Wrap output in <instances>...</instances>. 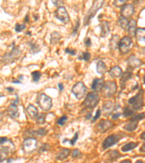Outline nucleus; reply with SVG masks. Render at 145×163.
Listing matches in <instances>:
<instances>
[{
  "label": "nucleus",
  "mask_w": 145,
  "mask_h": 163,
  "mask_svg": "<svg viewBox=\"0 0 145 163\" xmlns=\"http://www.w3.org/2000/svg\"><path fill=\"white\" fill-rule=\"evenodd\" d=\"M104 3V1H100V0H99V1H94L93 4H92V7H91L89 10L88 13H87L86 16L84 18L85 26L89 25L92 19L95 16V15L97 14V12L102 8Z\"/></svg>",
  "instance_id": "nucleus-1"
},
{
  "label": "nucleus",
  "mask_w": 145,
  "mask_h": 163,
  "mask_svg": "<svg viewBox=\"0 0 145 163\" xmlns=\"http://www.w3.org/2000/svg\"><path fill=\"white\" fill-rule=\"evenodd\" d=\"M99 101V96L96 92H91L88 94L86 97L84 101H83V106L87 109H94L98 104Z\"/></svg>",
  "instance_id": "nucleus-2"
},
{
  "label": "nucleus",
  "mask_w": 145,
  "mask_h": 163,
  "mask_svg": "<svg viewBox=\"0 0 145 163\" xmlns=\"http://www.w3.org/2000/svg\"><path fill=\"white\" fill-rule=\"evenodd\" d=\"M37 104L44 111H49L52 108V100L51 98L45 94H41L37 97Z\"/></svg>",
  "instance_id": "nucleus-3"
},
{
  "label": "nucleus",
  "mask_w": 145,
  "mask_h": 163,
  "mask_svg": "<svg viewBox=\"0 0 145 163\" xmlns=\"http://www.w3.org/2000/svg\"><path fill=\"white\" fill-rule=\"evenodd\" d=\"M133 47L132 38L130 36H125L120 39L119 44H118V48L119 49L120 52L122 54H127L131 50Z\"/></svg>",
  "instance_id": "nucleus-4"
},
{
  "label": "nucleus",
  "mask_w": 145,
  "mask_h": 163,
  "mask_svg": "<svg viewBox=\"0 0 145 163\" xmlns=\"http://www.w3.org/2000/svg\"><path fill=\"white\" fill-rule=\"evenodd\" d=\"M101 92L104 97H111L117 92V84L114 81L104 82Z\"/></svg>",
  "instance_id": "nucleus-5"
},
{
  "label": "nucleus",
  "mask_w": 145,
  "mask_h": 163,
  "mask_svg": "<svg viewBox=\"0 0 145 163\" xmlns=\"http://www.w3.org/2000/svg\"><path fill=\"white\" fill-rule=\"evenodd\" d=\"M143 91L139 92L137 95L128 99V103L129 104L132 105V107L134 110H138L141 109L144 104V98H143Z\"/></svg>",
  "instance_id": "nucleus-6"
},
{
  "label": "nucleus",
  "mask_w": 145,
  "mask_h": 163,
  "mask_svg": "<svg viewBox=\"0 0 145 163\" xmlns=\"http://www.w3.org/2000/svg\"><path fill=\"white\" fill-rule=\"evenodd\" d=\"M86 91V86L84 85V83H82V82H78L73 86L71 92L73 95L76 96V99H81L84 96Z\"/></svg>",
  "instance_id": "nucleus-7"
},
{
  "label": "nucleus",
  "mask_w": 145,
  "mask_h": 163,
  "mask_svg": "<svg viewBox=\"0 0 145 163\" xmlns=\"http://www.w3.org/2000/svg\"><path fill=\"white\" fill-rule=\"evenodd\" d=\"M13 49H12L11 52L10 53L6 54L5 55L4 58H3V60L5 63H13L15 62L16 59L19 58V57L21 54V52L19 50L17 47H15V44H13Z\"/></svg>",
  "instance_id": "nucleus-8"
},
{
  "label": "nucleus",
  "mask_w": 145,
  "mask_h": 163,
  "mask_svg": "<svg viewBox=\"0 0 145 163\" xmlns=\"http://www.w3.org/2000/svg\"><path fill=\"white\" fill-rule=\"evenodd\" d=\"M122 138L123 136H120V134H112L110 136H108L102 143L103 149H107L110 147L114 146L117 143L119 142Z\"/></svg>",
  "instance_id": "nucleus-9"
},
{
  "label": "nucleus",
  "mask_w": 145,
  "mask_h": 163,
  "mask_svg": "<svg viewBox=\"0 0 145 163\" xmlns=\"http://www.w3.org/2000/svg\"><path fill=\"white\" fill-rule=\"evenodd\" d=\"M37 148V141L36 138H29L26 139L23 143V150L26 154L31 153Z\"/></svg>",
  "instance_id": "nucleus-10"
},
{
  "label": "nucleus",
  "mask_w": 145,
  "mask_h": 163,
  "mask_svg": "<svg viewBox=\"0 0 145 163\" xmlns=\"http://www.w3.org/2000/svg\"><path fill=\"white\" fill-rule=\"evenodd\" d=\"M55 16L56 18H57L59 20L64 23H68L70 20L68 13L66 9L62 6L57 8V10L55 12Z\"/></svg>",
  "instance_id": "nucleus-11"
},
{
  "label": "nucleus",
  "mask_w": 145,
  "mask_h": 163,
  "mask_svg": "<svg viewBox=\"0 0 145 163\" xmlns=\"http://www.w3.org/2000/svg\"><path fill=\"white\" fill-rule=\"evenodd\" d=\"M134 13V7L133 5L131 4H125L121 7V10H120V15L121 17H125L128 19V17H131Z\"/></svg>",
  "instance_id": "nucleus-12"
},
{
  "label": "nucleus",
  "mask_w": 145,
  "mask_h": 163,
  "mask_svg": "<svg viewBox=\"0 0 145 163\" xmlns=\"http://www.w3.org/2000/svg\"><path fill=\"white\" fill-rule=\"evenodd\" d=\"M127 64H128V68L133 70L140 67L142 65V61L136 57L134 55H131V57H129L128 60H127Z\"/></svg>",
  "instance_id": "nucleus-13"
},
{
  "label": "nucleus",
  "mask_w": 145,
  "mask_h": 163,
  "mask_svg": "<svg viewBox=\"0 0 145 163\" xmlns=\"http://www.w3.org/2000/svg\"><path fill=\"white\" fill-rule=\"evenodd\" d=\"M113 126V123L108 120H102L97 125V128L101 133H104Z\"/></svg>",
  "instance_id": "nucleus-14"
},
{
  "label": "nucleus",
  "mask_w": 145,
  "mask_h": 163,
  "mask_svg": "<svg viewBox=\"0 0 145 163\" xmlns=\"http://www.w3.org/2000/svg\"><path fill=\"white\" fill-rule=\"evenodd\" d=\"M18 101V99H16L15 101H13V103L10 105L8 108V114L10 115L12 117L15 118V117H17L19 116V112H18V108H17V103Z\"/></svg>",
  "instance_id": "nucleus-15"
},
{
  "label": "nucleus",
  "mask_w": 145,
  "mask_h": 163,
  "mask_svg": "<svg viewBox=\"0 0 145 163\" xmlns=\"http://www.w3.org/2000/svg\"><path fill=\"white\" fill-rule=\"evenodd\" d=\"M104 79L103 78H95L93 80L92 84V89L94 91L97 92H100L102 90L103 86H104Z\"/></svg>",
  "instance_id": "nucleus-16"
},
{
  "label": "nucleus",
  "mask_w": 145,
  "mask_h": 163,
  "mask_svg": "<svg viewBox=\"0 0 145 163\" xmlns=\"http://www.w3.org/2000/svg\"><path fill=\"white\" fill-rule=\"evenodd\" d=\"M70 154H71V150H70L69 149L62 148L61 149L60 152H59V153L57 154L56 159H57V160L60 161L65 160V159H67L68 157Z\"/></svg>",
  "instance_id": "nucleus-17"
},
{
  "label": "nucleus",
  "mask_w": 145,
  "mask_h": 163,
  "mask_svg": "<svg viewBox=\"0 0 145 163\" xmlns=\"http://www.w3.org/2000/svg\"><path fill=\"white\" fill-rule=\"evenodd\" d=\"M101 28V36L102 37H105L108 34H110V24L109 22L104 20L102 21L100 24Z\"/></svg>",
  "instance_id": "nucleus-18"
},
{
  "label": "nucleus",
  "mask_w": 145,
  "mask_h": 163,
  "mask_svg": "<svg viewBox=\"0 0 145 163\" xmlns=\"http://www.w3.org/2000/svg\"><path fill=\"white\" fill-rule=\"evenodd\" d=\"M120 41V38L118 35H114L113 36L110 40V50L111 51H115L118 48V44H119Z\"/></svg>",
  "instance_id": "nucleus-19"
},
{
  "label": "nucleus",
  "mask_w": 145,
  "mask_h": 163,
  "mask_svg": "<svg viewBox=\"0 0 145 163\" xmlns=\"http://www.w3.org/2000/svg\"><path fill=\"white\" fill-rule=\"evenodd\" d=\"M26 113H27L29 117L31 119L36 118V117L38 115V110L36 107L34 106L33 104H29L28 107L26 108Z\"/></svg>",
  "instance_id": "nucleus-20"
},
{
  "label": "nucleus",
  "mask_w": 145,
  "mask_h": 163,
  "mask_svg": "<svg viewBox=\"0 0 145 163\" xmlns=\"http://www.w3.org/2000/svg\"><path fill=\"white\" fill-rule=\"evenodd\" d=\"M114 110V104L111 101H106L103 104V112L104 115H109Z\"/></svg>",
  "instance_id": "nucleus-21"
},
{
  "label": "nucleus",
  "mask_w": 145,
  "mask_h": 163,
  "mask_svg": "<svg viewBox=\"0 0 145 163\" xmlns=\"http://www.w3.org/2000/svg\"><path fill=\"white\" fill-rule=\"evenodd\" d=\"M106 155L107 156V161L110 162H113V161L116 160L117 159L120 158V154L116 150L110 151L109 152H107V153L106 154Z\"/></svg>",
  "instance_id": "nucleus-22"
},
{
  "label": "nucleus",
  "mask_w": 145,
  "mask_h": 163,
  "mask_svg": "<svg viewBox=\"0 0 145 163\" xmlns=\"http://www.w3.org/2000/svg\"><path fill=\"white\" fill-rule=\"evenodd\" d=\"M127 29H128V32L131 36H135L136 31H137V22H136V20H131L129 21Z\"/></svg>",
  "instance_id": "nucleus-23"
},
{
  "label": "nucleus",
  "mask_w": 145,
  "mask_h": 163,
  "mask_svg": "<svg viewBox=\"0 0 145 163\" xmlns=\"http://www.w3.org/2000/svg\"><path fill=\"white\" fill-rule=\"evenodd\" d=\"M96 69H97V72L99 74L103 75L107 72V66H106L105 63L103 62V61L100 60L97 63Z\"/></svg>",
  "instance_id": "nucleus-24"
},
{
  "label": "nucleus",
  "mask_w": 145,
  "mask_h": 163,
  "mask_svg": "<svg viewBox=\"0 0 145 163\" xmlns=\"http://www.w3.org/2000/svg\"><path fill=\"white\" fill-rule=\"evenodd\" d=\"M135 36L137 37L138 41L140 43H144L145 39V29H138L135 33Z\"/></svg>",
  "instance_id": "nucleus-25"
},
{
  "label": "nucleus",
  "mask_w": 145,
  "mask_h": 163,
  "mask_svg": "<svg viewBox=\"0 0 145 163\" xmlns=\"http://www.w3.org/2000/svg\"><path fill=\"white\" fill-rule=\"evenodd\" d=\"M110 75L113 78H119L122 75V70L119 66H115L109 72Z\"/></svg>",
  "instance_id": "nucleus-26"
},
{
  "label": "nucleus",
  "mask_w": 145,
  "mask_h": 163,
  "mask_svg": "<svg viewBox=\"0 0 145 163\" xmlns=\"http://www.w3.org/2000/svg\"><path fill=\"white\" fill-rule=\"evenodd\" d=\"M138 126V121H135V120H130V122H128V124H126L123 127V128L125 131H128V132H132V131H135L137 129Z\"/></svg>",
  "instance_id": "nucleus-27"
},
{
  "label": "nucleus",
  "mask_w": 145,
  "mask_h": 163,
  "mask_svg": "<svg viewBox=\"0 0 145 163\" xmlns=\"http://www.w3.org/2000/svg\"><path fill=\"white\" fill-rule=\"evenodd\" d=\"M139 144V143H135V142H129L126 144H125L124 146L121 148V151L123 152H128L129 151L134 149L137 146V145Z\"/></svg>",
  "instance_id": "nucleus-28"
},
{
  "label": "nucleus",
  "mask_w": 145,
  "mask_h": 163,
  "mask_svg": "<svg viewBox=\"0 0 145 163\" xmlns=\"http://www.w3.org/2000/svg\"><path fill=\"white\" fill-rule=\"evenodd\" d=\"M61 37L62 36H61L60 33L57 32V31H54L51 34V36H50V42H51L52 44H56L60 41Z\"/></svg>",
  "instance_id": "nucleus-29"
},
{
  "label": "nucleus",
  "mask_w": 145,
  "mask_h": 163,
  "mask_svg": "<svg viewBox=\"0 0 145 163\" xmlns=\"http://www.w3.org/2000/svg\"><path fill=\"white\" fill-rule=\"evenodd\" d=\"M129 21L127 18H125V17L120 16L118 19V25H119L120 27L122 28L123 30H126L127 28H128Z\"/></svg>",
  "instance_id": "nucleus-30"
},
{
  "label": "nucleus",
  "mask_w": 145,
  "mask_h": 163,
  "mask_svg": "<svg viewBox=\"0 0 145 163\" xmlns=\"http://www.w3.org/2000/svg\"><path fill=\"white\" fill-rule=\"evenodd\" d=\"M46 120V115L44 113H38L37 116L36 117V123L38 125H42Z\"/></svg>",
  "instance_id": "nucleus-31"
},
{
  "label": "nucleus",
  "mask_w": 145,
  "mask_h": 163,
  "mask_svg": "<svg viewBox=\"0 0 145 163\" xmlns=\"http://www.w3.org/2000/svg\"><path fill=\"white\" fill-rule=\"evenodd\" d=\"M131 77H132L131 72L127 71V72H125V73H123V75H122V77H121V79H120V83H121L122 86H123V84L125 83L127 80L130 79Z\"/></svg>",
  "instance_id": "nucleus-32"
},
{
  "label": "nucleus",
  "mask_w": 145,
  "mask_h": 163,
  "mask_svg": "<svg viewBox=\"0 0 145 163\" xmlns=\"http://www.w3.org/2000/svg\"><path fill=\"white\" fill-rule=\"evenodd\" d=\"M41 73L39 71H34L31 73V77H32V80L34 83H37L41 78Z\"/></svg>",
  "instance_id": "nucleus-33"
},
{
  "label": "nucleus",
  "mask_w": 145,
  "mask_h": 163,
  "mask_svg": "<svg viewBox=\"0 0 145 163\" xmlns=\"http://www.w3.org/2000/svg\"><path fill=\"white\" fill-rule=\"evenodd\" d=\"M30 48H31V54H36L40 51V48L38 47L36 43H30Z\"/></svg>",
  "instance_id": "nucleus-34"
},
{
  "label": "nucleus",
  "mask_w": 145,
  "mask_h": 163,
  "mask_svg": "<svg viewBox=\"0 0 145 163\" xmlns=\"http://www.w3.org/2000/svg\"><path fill=\"white\" fill-rule=\"evenodd\" d=\"M133 114H134V111L131 110L129 108V107H126L124 109V112H123V116L125 117H128L132 116Z\"/></svg>",
  "instance_id": "nucleus-35"
},
{
  "label": "nucleus",
  "mask_w": 145,
  "mask_h": 163,
  "mask_svg": "<svg viewBox=\"0 0 145 163\" xmlns=\"http://www.w3.org/2000/svg\"><path fill=\"white\" fill-rule=\"evenodd\" d=\"M90 57H91L90 53H89L88 52H83V53H82V55L79 57L80 58L79 59H83V60L87 62V61L89 60Z\"/></svg>",
  "instance_id": "nucleus-36"
},
{
  "label": "nucleus",
  "mask_w": 145,
  "mask_h": 163,
  "mask_svg": "<svg viewBox=\"0 0 145 163\" xmlns=\"http://www.w3.org/2000/svg\"><path fill=\"white\" fill-rule=\"evenodd\" d=\"M26 28V26L25 24H19V23H17L16 25H15V31L17 33L19 32H21V31H23L24 29H25Z\"/></svg>",
  "instance_id": "nucleus-37"
},
{
  "label": "nucleus",
  "mask_w": 145,
  "mask_h": 163,
  "mask_svg": "<svg viewBox=\"0 0 145 163\" xmlns=\"http://www.w3.org/2000/svg\"><path fill=\"white\" fill-rule=\"evenodd\" d=\"M47 130L45 128H41L38 130L37 131L34 132L35 134H36V135H38V136H45L47 134Z\"/></svg>",
  "instance_id": "nucleus-38"
},
{
  "label": "nucleus",
  "mask_w": 145,
  "mask_h": 163,
  "mask_svg": "<svg viewBox=\"0 0 145 163\" xmlns=\"http://www.w3.org/2000/svg\"><path fill=\"white\" fill-rule=\"evenodd\" d=\"M67 120H68L67 116L63 115V116L61 117L60 118H59V120H57V124L60 125H64L65 123V122L67 121Z\"/></svg>",
  "instance_id": "nucleus-39"
},
{
  "label": "nucleus",
  "mask_w": 145,
  "mask_h": 163,
  "mask_svg": "<svg viewBox=\"0 0 145 163\" xmlns=\"http://www.w3.org/2000/svg\"><path fill=\"white\" fill-rule=\"evenodd\" d=\"M82 155L81 152H80V150H78V149H76L73 151L72 152V157L73 158H78Z\"/></svg>",
  "instance_id": "nucleus-40"
},
{
  "label": "nucleus",
  "mask_w": 145,
  "mask_h": 163,
  "mask_svg": "<svg viewBox=\"0 0 145 163\" xmlns=\"http://www.w3.org/2000/svg\"><path fill=\"white\" fill-rule=\"evenodd\" d=\"M144 113H140L139 114V115H136L135 117H133L132 118H131V120H135V121H139V120H142V119H144Z\"/></svg>",
  "instance_id": "nucleus-41"
},
{
  "label": "nucleus",
  "mask_w": 145,
  "mask_h": 163,
  "mask_svg": "<svg viewBox=\"0 0 145 163\" xmlns=\"http://www.w3.org/2000/svg\"><path fill=\"white\" fill-rule=\"evenodd\" d=\"M79 27H80V20L78 19V20H77L76 26H75V28L73 29V33H72V36H76V35L77 34V33H78V29H79Z\"/></svg>",
  "instance_id": "nucleus-42"
},
{
  "label": "nucleus",
  "mask_w": 145,
  "mask_h": 163,
  "mask_svg": "<svg viewBox=\"0 0 145 163\" xmlns=\"http://www.w3.org/2000/svg\"><path fill=\"white\" fill-rule=\"evenodd\" d=\"M125 2H126V1H125V0H120V1L115 0L114 2H113V5L116 6L117 8H118L119 6H123V5L125 4Z\"/></svg>",
  "instance_id": "nucleus-43"
},
{
  "label": "nucleus",
  "mask_w": 145,
  "mask_h": 163,
  "mask_svg": "<svg viewBox=\"0 0 145 163\" xmlns=\"http://www.w3.org/2000/svg\"><path fill=\"white\" fill-rule=\"evenodd\" d=\"M101 114H102V111H101L100 109H98V110H97V113H96L95 116H94V117H93V120H92V122L96 121V120H97V119H98L99 117H100Z\"/></svg>",
  "instance_id": "nucleus-44"
},
{
  "label": "nucleus",
  "mask_w": 145,
  "mask_h": 163,
  "mask_svg": "<svg viewBox=\"0 0 145 163\" xmlns=\"http://www.w3.org/2000/svg\"><path fill=\"white\" fill-rule=\"evenodd\" d=\"M78 133L76 132V134H75L74 137H73L72 138V139H71V141H70V142H71V145H74L75 143H76V141H77V140H78Z\"/></svg>",
  "instance_id": "nucleus-45"
},
{
  "label": "nucleus",
  "mask_w": 145,
  "mask_h": 163,
  "mask_svg": "<svg viewBox=\"0 0 145 163\" xmlns=\"http://www.w3.org/2000/svg\"><path fill=\"white\" fill-rule=\"evenodd\" d=\"M65 53L71 54V55H76V50H73V49L67 48L65 49Z\"/></svg>",
  "instance_id": "nucleus-46"
},
{
  "label": "nucleus",
  "mask_w": 145,
  "mask_h": 163,
  "mask_svg": "<svg viewBox=\"0 0 145 163\" xmlns=\"http://www.w3.org/2000/svg\"><path fill=\"white\" fill-rule=\"evenodd\" d=\"M52 3H53L56 7H57V8H60V7H62L61 5H63V2L61 1H52Z\"/></svg>",
  "instance_id": "nucleus-47"
},
{
  "label": "nucleus",
  "mask_w": 145,
  "mask_h": 163,
  "mask_svg": "<svg viewBox=\"0 0 145 163\" xmlns=\"http://www.w3.org/2000/svg\"><path fill=\"white\" fill-rule=\"evenodd\" d=\"M84 44L86 47H91L92 45V40L90 38H86L84 41Z\"/></svg>",
  "instance_id": "nucleus-48"
},
{
  "label": "nucleus",
  "mask_w": 145,
  "mask_h": 163,
  "mask_svg": "<svg viewBox=\"0 0 145 163\" xmlns=\"http://www.w3.org/2000/svg\"><path fill=\"white\" fill-rule=\"evenodd\" d=\"M120 115H121V114L120 113H115L112 115V119H113V120H116V119H118V117L120 116Z\"/></svg>",
  "instance_id": "nucleus-49"
},
{
  "label": "nucleus",
  "mask_w": 145,
  "mask_h": 163,
  "mask_svg": "<svg viewBox=\"0 0 145 163\" xmlns=\"http://www.w3.org/2000/svg\"><path fill=\"white\" fill-rule=\"evenodd\" d=\"M58 87H59V89H60V92H62V91H63L64 89V86H63V84L62 83H59L58 84Z\"/></svg>",
  "instance_id": "nucleus-50"
},
{
  "label": "nucleus",
  "mask_w": 145,
  "mask_h": 163,
  "mask_svg": "<svg viewBox=\"0 0 145 163\" xmlns=\"http://www.w3.org/2000/svg\"><path fill=\"white\" fill-rule=\"evenodd\" d=\"M120 163H131V161L130 159H125V160H123Z\"/></svg>",
  "instance_id": "nucleus-51"
},
{
  "label": "nucleus",
  "mask_w": 145,
  "mask_h": 163,
  "mask_svg": "<svg viewBox=\"0 0 145 163\" xmlns=\"http://www.w3.org/2000/svg\"><path fill=\"white\" fill-rule=\"evenodd\" d=\"M25 22L26 23H29V14H27V15H26L25 17Z\"/></svg>",
  "instance_id": "nucleus-52"
},
{
  "label": "nucleus",
  "mask_w": 145,
  "mask_h": 163,
  "mask_svg": "<svg viewBox=\"0 0 145 163\" xmlns=\"http://www.w3.org/2000/svg\"><path fill=\"white\" fill-rule=\"evenodd\" d=\"M7 90L9 91V92H14V89L12 88V87H8V88H7Z\"/></svg>",
  "instance_id": "nucleus-53"
},
{
  "label": "nucleus",
  "mask_w": 145,
  "mask_h": 163,
  "mask_svg": "<svg viewBox=\"0 0 145 163\" xmlns=\"http://www.w3.org/2000/svg\"><path fill=\"white\" fill-rule=\"evenodd\" d=\"M91 117H92V115H91V113H89L88 115H86V118L87 120H89V119L91 118Z\"/></svg>",
  "instance_id": "nucleus-54"
},
{
  "label": "nucleus",
  "mask_w": 145,
  "mask_h": 163,
  "mask_svg": "<svg viewBox=\"0 0 145 163\" xmlns=\"http://www.w3.org/2000/svg\"><path fill=\"white\" fill-rule=\"evenodd\" d=\"M13 83H21V82L20 80H13Z\"/></svg>",
  "instance_id": "nucleus-55"
},
{
  "label": "nucleus",
  "mask_w": 145,
  "mask_h": 163,
  "mask_svg": "<svg viewBox=\"0 0 145 163\" xmlns=\"http://www.w3.org/2000/svg\"><path fill=\"white\" fill-rule=\"evenodd\" d=\"M141 138H142L143 141H144V132H143V134H141Z\"/></svg>",
  "instance_id": "nucleus-56"
},
{
  "label": "nucleus",
  "mask_w": 145,
  "mask_h": 163,
  "mask_svg": "<svg viewBox=\"0 0 145 163\" xmlns=\"http://www.w3.org/2000/svg\"><path fill=\"white\" fill-rule=\"evenodd\" d=\"M141 152H144V144L143 145V148H142V147L141 148Z\"/></svg>",
  "instance_id": "nucleus-57"
},
{
  "label": "nucleus",
  "mask_w": 145,
  "mask_h": 163,
  "mask_svg": "<svg viewBox=\"0 0 145 163\" xmlns=\"http://www.w3.org/2000/svg\"><path fill=\"white\" fill-rule=\"evenodd\" d=\"M2 117H3V113H0V121H1V120H2Z\"/></svg>",
  "instance_id": "nucleus-58"
},
{
  "label": "nucleus",
  "mask_w": 145,
  "mask_h": 163,
  "mask_svg": "<svg viewBox=\"0 0 145 163\" xmlns=\"http://www.w3.org/2000/svg\"><path fill=\"white\" fill-rule=\"evenodd\" d=\"M19 79H20V80L23 79V75H19Z\"/></svg>",
  "instance_id": "nucleus-59"
},
{
  "label": "nucleus",
  "mask_w": 145,
  "mask_h": 163,
  "mask_svg": "<svg viewBox=\"0 0 145 163\" xmlns=\"http://www.w3.org/2000/svg\"><path fill=\"white\" fill-rule=\"evenodd\" d=\"M136 163H144V162H143L142 160H137V162H136Z\"/></svg>",
  "instance_id": "nucleus-60"
}]
</instances>
